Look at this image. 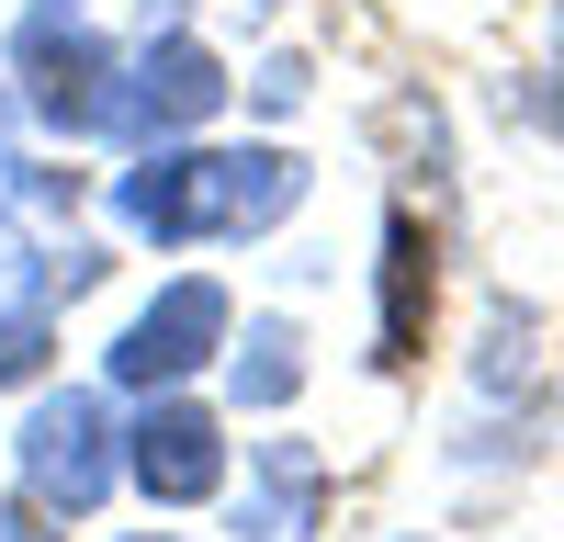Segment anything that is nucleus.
Segmentation results:
<instances>
[{
  "mask_svg": "<svg viewBox=\"0 0 564 542\" xmlns=\"http://www.w3.org/2000/svg\"><path fill=\"white\" fill-rule=\"evenodd\" d=\"M316 193L305 148L282 136H170V148H124V170H102V215L124 249H249Z\"/></svg>",
  "mask_w": 564,
  "mask_h": 542,
  "instance_id": "f257e3e1",
  "label": "nucleus"
},
{
  "mask_svg": "<svg viewBox=\"0 0 564 542\" xmlns=\"http://www.w3.org/2000/svg\"><path fill=\"white\" fill-rule=\"evenodd\" d=\"M0 79H12V102H23V124L45 148H113V124H124V34L102 12L23 0L12 34H0Z\"/></svg>",
  "mask_w": 564,
  "mask_h": 542,
  "instance_id": "f03ea898",
  "label": "nucleus"
},
{
  "mask_svg": "<svg viewBox=\"0 0 564 542\" xmlns=\"http://www.w3.org/2000/svg\"><path fill=\"white\" fill-rule=\"evenodd\" d=\"M12 497H34L45 520H102L113 497H124V395L102 384V373H45L34 395H23V419H12Z\"/></svg>",
  "mask_w": 564,
  "mask_h": 542,
  "instance_id": "7ed1b4c3",
  "label": "nucleus"
},
{
  "mask_svg": "<svg viewBox=\"0 0 564 542\" xmlns=\"http://www.w3.org/2000/svg\"><path fill=\"white\" fill-rule=\"evenodd\" d=\"M226 339H238V294L215 283V271H170V283L124 316L102 339V384L113 395H170V384H204Z\"/></svg>",
  "mask_w": 564,
  "mask_h": 542,
  "instance_id": "20e7f679",
  "label": "nucleus"
},
{
  "mask_svg": "<svg viewBox=\"0 0 564 542\" xmlns=\"http://www.w3.org/2000/svg\"><path fill=\"white\" fill-rule=\"evenodd\" d=\"M226 475H238V419L204 384L170 395H124V486L148 509H215Z\"/></svg>",
  "mask_w": 564,
  "mask_h": 542,
  "instance_id": "39448f33",
  "label": "nucleus"
},
{
  "mask_svg": "<svg viewBox=\"0 0 564 542\" xmlns=\"http://www.w3.org/2000/svg\"><path fill=\"white\" fill-rule=\"evenodd\" d=\"M226 102H238V68H226L193 23L124 34V124H113V148H170V136H215V124H226Z\"/></svg>",
  "mask_w": 564,
  "mask_h": 542,
  "instance_id": "423d86ee",
  "label": "nucleus"
},
{
  "mask_svg": "<svg viewBox=\"0 0 564 542\" xmlns=\"http://www.w3.org/2000/svg\"><path fill=\"white\" fill-rule=\"evenodd\" d=\"M430 328H441V238L417 204H384V226H372V373H417Z\"/></svg>",
  "mask_w": 564,
  "mask_h": 542,
  "instance_id": "0eeeda50",
  "label": "nucleus"
},
{
  "mask_svg": "<svg viewBox=\"0 0 564 542\" xmlns=\"http://www.w3.org/2000/svg\"><path fill=\"white\" fill-rule=\"evenodd\" d=\"M238 452H249V475H226V531H238V542H316L327 531V497H339L327 452L294 441V430H260Z\"/></svg>",
  "mask_w": 564,
  "mask_h": 542,
  "instance_id": "6e6552de",
  "label": "nucleus"
},
{
  "mask_svg": "<svg viewBox=\"0 0 564 542\" xmlns=\"http://www.w3.org/2000/svg\"><path fill=\"white\" fill-rule=\"evenodd\" d=\"M215 384H226V419H282V406H294V395L316 384V361H305V328H294L282 305L238 316V339H226Z\"/></svg>",
  "mask_w": 564,
  "mask_h": 542,
  "instance_id": "1a4fd4ad",
  "label": "nucleus"
},
{
  "mask_svg": "<svg viewBox=\"0 0 564 542\" xmlns=\"http://www.w3.org/2000/svg\"><path fill=\"white\" fill-rule=\"evenodd\" d=\"M57 350H68V305L45 294V283H23L12 305H0V384L34 395L45 373H57Z\"/></svg>",
  "mask_w": 564,
  "mask_h": 542,
  "instance_id": "9d476101",
  "label": "nucleus"
},
{
  "mask_svg": "<svg viewBox=\"0 0 564 542\" xmlns=\"http://www.w3.org/2000/svg\"><path fill=\"white\" fill-rule=\"evenodd\" d=\"M113 260H124V249H113V238H90V226H79V238H45V260H34V283L57 294V305H90V294L113 283Z\"/></svg>",
  "mask_w": 564,
  "mask_h": 542,
  "instance_id": "9b49d317",
  "label": "nucleus"
},
{
  "mask_svg": "<svg viewBox=\"0 0 564 542\" xmlns=\"http://www.w3.org/2000/svg\"><path fill=\"white\" fill-rule=\"evenodd\" d=\"M0 193H12L23 215H79L90 193H102V181H90V170H68V148H57V159H34V148H23V159H12V181H0Z\"/></svg>",
  "mask_w": 564,
  "mask_h": 542,
  "instance_id": "f8f14e48",
  "label": "nucleus"
},
{
  "mask_svg": "<svg viewBox=\"0 0 564 542\" xmlns=\"http://www.w3.org/2000/svg\"><path fill=\"white\" fill-rule=\"evenodd\" d=\"M508 124H531V136H564V45L542 68H520L508 79Z\"/></svg>",
  "mask_w": 564,
  "mask_h": 542,
  "instance_id": "ddd939ff",
  "label": "nucleus"
},
{
  "mask_svg": "<svg viewBox=\"0 0 564 542\" xmlns=\"http://www.w3.org/2000/svg\"><path fill=\"white\" fill-rule=\"evenodd\" d=\"M238 90H249V113H260V124H282V113H305V90H316V68H305V57H260V68H249Z\"/></svg>",
  "mask_w": 564,
  "mask_h": 542,
  "instance_id": "4468645a",
  "label": "nucleus"
},
{
  "mask_svg": "<svg viewBox=\"0 0 564 542\" xmlns=\"http://www.w3.org/2000/svg\"><path fill=\"white\" fill-rule=\"evenodd\" d=\"M34 260H45V238H34V215L0 193V305H12L23 283H34Z\"/></svg>",
  "mask_w": 564,
  "mask_h": 542,
  "instance_id": "2eb2a0df",
  "label": "nucleus"
},
{
  "mask_svg": "<svg viewBox=\"0 0 564 542\" xmlns=\"http://www.w3.org/2000/svg\"><path fill=\"white\" fill-rule=\"evenodd\" d=\"M0 542H68V520H45L34 497H12V509H0Z\"/></svg>",
  "mask_w": 564,
  "mask_h": 542,
  "instance_id": "dca6fc26",
  "label": "nucleus"
},
{
  "mask_svg": "<svg viewBox=\"0 0 564 542\" xmlns=\"http://www.w3.org/2000/svg\"><path fill=\"white\" fill-rule=\"evenodd\" d=\"M23 136H34V124H23V102H12V79H0V181H12V159H23Z\"/></svg>",
  "mask_w": 564,
  "mask_h": 542,
  "instance_id": "f3484780",
  "label": "nucleus"
},
{
  "mask_svg": "<svg viewBox=\"0 0 564 542\" xmlns=\"http://www.w3.org/2000/svg\"><path fill=\"white\" fill-rule=\"evenodd\" d=\"M102 542H193V531H102Z\"/></svg>",
  "mask_w": 564,
  "mask_h": 542,
  "instance_id": "a211bd4d",
  "label": "nucleus"
},
{
  "mask_svg": "<svg viewBox=\"0 0 564 542\" xmlns=\"http://www.w3.org/2000/svg\"><path fill=\"white\" fill-rule=\"evenodd\" d=\"M395 542H430V531H395Z\"/></svg>",
  "mask_w": 564,
  "mask_h": 542,
  "instance_id": "6ab92c4d",
  "label": "nucleus"
},
{
  "mask_svg": "<svg viewBox=\"0 0 564 542\" xmlns=\"http://www.w3.org/2000/svg\"><path fill=\"white\" fill-rule=\"evenodd\" d=\"M68 12H90V0H68Z\"/></svg>",
  "mask_w": 564,
  "mask_h": 542,
  "instance_id": "aec40b11",
  "label": "nucleus"
}]
</instances>
